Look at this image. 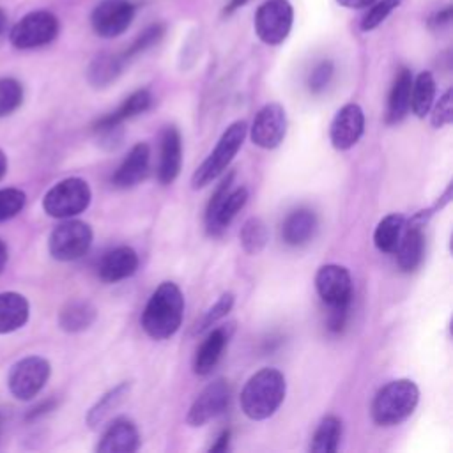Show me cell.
I'll return each instance as SVG.
<instances>
[{
    "label": "cell",
    "mask_w": 453,
    "mask_h": 453,
    "mask_svg": "<svg viewBox=\"0 0 453 453\" xmlns=\"http://www.w3.org/2000/svg\"><path fill=\"white\" fill-rule=\"evenodd\" d=\"M453 120V90L448 88L439 103L434 106V111H432V126L434 127H442V126H448L451 124Z\"/></svg>",
    "instance_id": "38"
},
{
    "label": "cell",
    "mask_w": 453,
    "mask_h": 453,
    "mask_svg": "<svg viewBox=\"0 0 453 453\" xmlns=\"http://www.w3.org/2000/svg\"><path fill=\"white\" fill-rule=\"evenodd\" d=\"M411 88H412V74L409 69L402 67L393 81V87L388 97V110H386L388 124H396L409 113Z\"/></svg>",
    "instance_id": "21"
},
{
    "label": "cell",
    "mask_w": 453,
    "mask_h": 453,
    "mask_svg": "<svg viewBox=\"0 0 453 453\" xmlns=\"http://www.w3.org/2000/svg\"><path fill=\"white\" fill-rule=\"evenodd\" d=\"M403 226H405V218L402 214L393 212V214L384 216L373 232L375 248L384 253H393L400 241Z\"/></svg>",
    "instance_id": "30"
},
{
    "label": "cell",
    "mask_w": 453,
    "mask_h": 453,
    "mask_svg": "<svg viewBox=\"0 0 453 453\" xmlns=\"http://www.w3.org/2000/svg\"><path fill=\"white\" fill-rule=\"evenodd\" d=\"M315 288L329 308L349 306L352 301V280L343 265H322L315 274Z\"/></svg>",
    "instance_id": "14"
},
{
    "label": "cell",
    "mask_w": 453,
    "mask_h": 453,
    "mask_svg": "<svg viewBox=\"0 0 453 453\" xmlns=\"http://www.w3.org/2000/svg\"><path fill=\"white\" fill-rule=\"evenodd\" d=\"M246 136V122L237 120L230 124L221 138L218 140L214 150L203 159V163L195 170L191 177V188L200 189L216 180L232 163L234 156L239 152Z\"/></svg>",
    "instance_id": "4"
},
{
    "label": "cell",
    "mask_w": 453,
    "mask_h": 453,
    "mask_svg": "<svg viewBox=\"0 0 453 453\" xmlns=\"http://www.w3.org/2000/svg\"><path fill=\"white\" fill-rule=\"evenodd\" d=\"M138 269V255L129 246H119L103 255L97 265V274L103 281L115 283L129 278Z\"/></svg>",
    "instance_id": "18"
},
{
    "label": "cell",
    "mask_w": 453,
    "mask_h": 453,
    "mask_svg": "<svg viewBox=\"0 0 453 453\" xmlns=\"http://www.w3.org/2000/svg\"><path fill=\"white\" fill-rule=\"evenodd\" d=\"M333 73H334L333 62H329V60L320 62V64L311 71V74H310V78H308V87H310V90H311L313 94L322 92V90L329 85V81H331V78H333Z\"/></svg>",
    "instance_id": "39"
},
{
    "label": "cell",
    "mask_w": 453,
    "mask_h": 453,
    "mask_svg": "<svg viewBox=\"0 0 453 453\" xmlns=\"http://www.w3.org/2000/svg\"><path fill=\"white\" fill-rule=\"evenodd\" d=\"M336 2L347 9H365V7L372 5L375 0H336Z\"/></svg>",
    "instance_id": "43"
},
{
    "label": "cell",
    "mask_w": 453,
    "mask_h": 453,
    "mask_svg": "<svg viewBox=\"0 0 453 453\" xmlns=\"http://www.w3.org/2000/svg\"><path fill=\"white\" fill-rule=\"evenodd\" d=\"M0 425H2V418H0Z\"/></svg>",
    "instance_id": "48"
},
{
    "label": "cell",
    "mask_w": 453,
    "mask_h": 453,
    "mask_svg": "<svg viewBox=\"0 0 453 453\" xmlns=\"http://www.w3.org/2000/svg\"><path fill=\"white\" fill-rule=\"evenodd\" d=\"M28 319V303L21 294H0V333L19 329Z\"/></svg>",
    "instance_id": "25"
},
{
    "label": "cell",
    "mask_w": 453,
    "mask_h": 453,
    "mask_svg": "<svg viewBox=\"0 0 453 453\" xmlns=\"http://www.w3.org/2000/svg\"><path fill=\"white\" fill-rule=\"evenodd\" d=\"M25 205V193L14 188L0 189V221L11 219Z\"/></svg>",
    "instance_id": "37"
},
{
    "label": "cell",
    "mask_w": 453,
    "mask_h": 453,
    "mask_svg": "<svg viewBox=\"0 0 453 453\" xmlns=\"http://www.w3.org/2000/svg\"><path fill=\"white\" fill-rule=\"evenodd\" d=\"M232 180H234V172H230L216 191L212 193L207 209H205V226L211 235L221 234L232 219L237 216V212L244 207L248 200V189L239 186L232 189Z\"/></svg>",
    "instance_id": "5"
},
{
    "label": "cell",
    "mask_w": 453,
    "mask_h": 453,
    "mask_svg": "<svg viewBox=\"0 0 453 453\" xmlns=\"http://www.w3.org/2000/svg\"><path fill=\"white\" fill-rule=\"evenodd\" d=\"M294 9L288 0H265L255 14V32L269 46L281 44L290 34Z\"/></svg>",
    "instance_id": "7"
},
{
    "label": "cell",
    "mask_w": 453,
    "mask_h": 453,
    "mask_svg": "<svg viewBox=\"0 0 453 453\" xmlns=\"http://www.w3.org/2000/svg\"><path fill=\"white\" fill-rule=\"evenodd\" d=\"M5 170H7V159H5V156H4V152L0 150V179L4 177V173H5Z\"/></svg>",
    "instance_id": "46"
},
{
    "label": "cell",
    "mask_w": 453,
    "mask_h": 453,
    "mask_svg": "<svg viewBox=\"0 0 453 453\" xmlns=\"http://www.w3.org/2000/svg\"><path fill=\"white\" fill-rule=\"evenodd\" d=\"M349 306H331L329 308V315H327V327H329V331L340 333L345 327L347 315H349Z\"/></svg>",
    "instance_id": "40"
},
{
    "label": "cell",
    "mask_w": 453,
    "mask_h": 453,
    "mask_svg": "<svg viewBox=\"0 0 453 453\" xmlns=\"http://www.w3.org/2000/svg\"><path fill=\"white\" fill-rule=\"evenodd\" d=\"M419 400L418 386L409 379L388 382L372 402V418L380 426H391L409 418Z\"/></svg>",
    "instance_id": "3"
},
{
    "label": "cell",
    "mask_w": 453,
    "mask_h": 453,
    "mask_svg": "<svg viewBox=\"0 0 453 453\" xmlns=\"http://www.w3.org/2000/svg\"><path fill=\"white\" fill-rule=\"evenodd\" d=\"M234 306V294L232 292H226L223 294L205 313L203 317L195 324L193 327V333H202L205 329H209L212 324H216L219 319H223Z\"/></svg>",
    "instance_id": "36"
},
{
    "label": "cell",
    "mask_w": 453,
    "mask_h": 453,
    "mask_svg": "<svg viewBox=\"0 0 453 453\" xmlns=\"http://www.w3.org/2000/svg\"><path fill=\"white\" fill-rule=\"evenodd\" d=\"M92 244V230L87 223L71 219L64 221L50 235V253L53 258L69 262L83 257Z\"/></svg>",
    "instance_id": "8"
},
{
    "label": "cell",
    "mask_w": 453,
    "mask_h": 453,
    "mask_svg": "<svg viewBox=\"0 0 453 453\" xmlns=\"http://www.w3.org/2000/svg\"><path fill=\"white\" fill-rule=\"evenodd\" d=\"M184 297L172 281H163L150 296L142 313V327L154 340H166L177 333L182 322Z\"/></svg>",
    "instance_id": "1"
},
{
    "label": "cell",
    "mask_w": 453,
    "mask_h": 453,
    "mask_svg": "<svg viewBox=\"0 0 453 453\" xmlns=\"http://www.w3.org/2000/svg\"><path fill=\"white\" fill-rule=\"evenodd\" d=\"M90 196V188L83 179L69 177L57 182L44 195L42 207L53 218H71L88 207Z\"/></svg>",
    "instance_id": "6"
},
{
    "label": "cell",
    "mask_w": 453,
    "mask_h": 453,
    "mask_svg": "<svg viewBox=\"0 0 453 453\" xmlns=\"http://www.w3.org/2000/svg\"><path fill=\"white\" fill-rule=\"evenodd\" d=\"M246 2H250V0H230L228 5L225 7V14H232L234 11H237L239 7H242Z\"/></svg>",
    "instance_id": "44"
},
{
    "label": "cell",
    "mask_w": 453,
    "mask_h": 453,
    "mask_svg": "<svg viewBox=\"0 0 453 453\" xmlns=\"http://www.w3.org/2000/svg\"><path fill=\"white\" fill-rule=\"evenodd\" d=\"M58 34V19L48 11H34L23 16L11 30V42L19 50L39 48L51 42Z\"/></svg>",
    "instance_id": "9"
},
{
    "label": "cell",
    "mask_w": 453,
    "mask_h": 453,
    "mask_svg": "<svg viewBox=\"0 0 453 453\" xmlns=\"http://www.w3.org/2000/svg\"><path fill=\"white\" fill-rule=\"evenodd\" d=\"M398 5H400V0H379V2H373L372 5H368L370 9L361 18V30L363 32H370V30L377 28Z\"/></svg>",
    "instance_id": "35"
},
{
    "label": "cell",
    "mask_w": 453,
    "mask_h": 453,
    "mask_svg": "<svg viewBox=\"0 0 453 453\" xmlns=\"http://www.w3.org/2000/svg\"><path fill=\"white\" fill-rule=\"evenodd\" d=\"M50 377V363L39 356L18 361L9 373V389L19 400L34 398Z\"/></svg>",
    "instance_id": "10"
},
{
    "label": "cell",
    "mask_w": 453,
    "mask_h": 453,
    "mask_svg": "<svg viewBox=\"0 0 453 453\" xmlns=\"http://www.w3.org/2000/svg\"><path fill=\"white\" fill-rule=\"evenodd\" d=\"M449 21H451V7H444L442 11H437V12L428 19V25H430L432 28H442V27H446Z\"/></svg>",
    "instance_id": "41"
},
{
    "label": "cell",
    "mask_w": 453,
    "mask_h": 453,
    "mask_svg": "<svg viewBox=\"0 0 453 453\" xmlns=\"http://www.w3.org/2000/svg\"><path fill=\"white\" fill-rule=\"evenodd\" d=\"M149 159H150L149 145L143 142L136 143L129 150V154L124 157L120 166L115 170L111 182L117 188H131V186L138 184L149 170Z\"/></svg>",
    "instance_id": "19"
},
{
    "label": "cell",
    "mask_w": 453,
    "mask_h": 453,
    "mask_svg": "<svg viewBox=\"0 0 453 453\" xmlns=\"http://www.w3.org/2000/svg\"><path fill=\"white\" fill-rule=\"evenodd\" d=\"M228 442H230V430H223L219 434V437L216 439V442L209 448L211 453H219V451H226L228 449Z\"/></svg>",
    "instance_id": "42"
},
{
    "label": "cell",
    "mask_w": 453,
    "mask_h": 453,
    "mask_svg": "<svg viewBox=\"0 0 453 453\" xmlns=\"http://www.w3.org/2000/svg\"><path fill=\"white\" fill-rule=\"evenodd\" d=\"M124 64L126 62L122 60L120 55H110V53L97 55L88 65L87 78L94 87H106L117 80Z\"/></svg>",
    "instance_id": "29"
},
{
    "label": "cell",
    "mask_w": 453,
    "mask_h": 453,
    "mask_svg": "<svg viewBox=\"0 0 453 453\" xmlns=\"http://www.w3.org/2000/svg\"><path fill=\"white\" fill-rule=\"evenodd\" d=\"M317 230V216L310 209H297L290 212L281 225V237L288 246H301L308 242Z\"/></svg>",
    "instance_id": "22"
},
{
    "label": "cell",
    "mask_w": 453,
    "mask_h": 453,
    "mask_svg": "<svg viewBox=\"0 0 453 453\" xmlns=\"http://www.w3.org/2000/svg\"><path fill=\"white\" fill-rule=\"evenodd\" d=\"M23 101V88L12 78H0V117L12 113Z\"/></svg>",
    "instance_id": "34"
},
{
    "label": "cell",
    "mask_w": 453,
    "mask_h": 453,
    "mask_svg": "<svg viewBox=\"0 0 453 453\" xmlns=\"http://www.w3.org/2000/svg\"><path fill=\"white\" fill-rule=\"evenodd\" d=\"M365 131V113L359 104L349 103L342 106L329 127V140L336 150L354 147Z\"/></svg>",
    "instance_id": "15"
},
{
    "label": "cell",
    "mask_w": 453,
    "mask_h": 453,
    "mask_svg": "<svg viewBox=\"0 0 453 453\" xmlns=\"http://www.w3.org/2000/svg\"><path fill=\"white\" fill-rule=\"evenodd\" d=\"M230 338V327L221 326L212 329L205 340L196 349L195 359H193V370L198 375H207L212 372V368L218 365L226 343Z\"/></svg>",
    "instance_id": "20"
},
{
    "label": "cell",
    "mask_w": 453,
    "mask_h": 453,
    "mask_svg": "<svg viewBox=\"0 0 453 453\" xmlns=\"http://www.w3.org/2000/svg\"><path fill=\"white\" fill-rule=\"evenodd\" d=\"M138 446L140 434L136 425L127 418H119L104 430L96 449L99 453H133Z\"/></svg>",
    "instance_id": "17"
},
{
    "label": "cell",
    "mask_w": 453,
    "mask_h": 453,
    "mask_svg": "<svg viewBox=\"0 0 453 453\" xmlns=\"http://www.w3.org/2000/svg\"><path fill=\"white\" fill-rule=\"evenodd\" d=\"M96 315L97 311L88 301H71L62 308L58 324L67 333H78L90 327L96 320Z\"/></svg>",
    "instance_id": "26"
},
{
    "label": "cell",
    "mask_w": 453,
    "mask_h": 453,
    "mask_svg": "<svg viewBox=\"0 0 453 453\" xmlns=\"http://www.w3.org/2000/svg\"><path fill=\"white\" fill-rule=\"evenodd\" d=\"M5 25H7V16H5V12L0 9V35H2V32L5 30Z\"/></svg>",
    "instance_id": "47"
},
{
    "label": "cell",
    "mask_w": 453,
    "mask_h": 453,
    "mask_svg": "<svg viewBox=\"0 0 453 453\" xmlns=\"http://www.w3.org/2000/svg\"><path fill=\"white\" fill-rule=\"evenodd\" d=\"M287 133V117L285 110L278 103H269L258 110L253 119L250 138L255 145L262 149L278 147Z\"/></svg>",
    "instance_id": "13"
},
{
    "label": "cell",
    "mask_w": 453,
    "mask_h": 453,
    "mask_svg": "<svg viewBox=\"0 0 453 453\" xmlns=\"http://www.w3.org/2000/svg\"><path fill=\"white\" fill-rule=\"evenodd\" d=\"M150 104H152L150 92L147 88H140V90L133 92L127 99H124V103L115 111L99 119L94 126V131L103 129V127H110V126H119L124 120H127V119H131L138 113H143L145 110L150 108Z\"/></svg>",
    "instance_id": "24"
},
{
    "label": "cell",
    "mask_w": 453,
    "mask_h": 453,
    "mask_svg": "<svg viewBox=\"0 0 453 453\" xmlns=\"http://www.w3.org/2000/svg\"><path fill=\"white\" fill-rule=\"evenodd\" d=\"M435 99V80L432 73L423 71L412 80L411 88V110L416 117L423 119L434 106Z\"/></svg>",
    "instance_id": "27"
},
{
    "label": "cell",
    "mask_w": 453,
    "mask_h": 453,
    "mask_svg": "<svg viewBox=\"0 0 453 453\" xmlns=\"http://www.w3.org/2000/svg\"><path fill=\"white\" fill-rule=\"evenodd\" d=\"M396 251V262L402 271L412 273L423 260L425 251V237L421 232V226L409 225L403 235H400V241L395 248Z\"/></svg>",
    "instance_id": "23"
},
{
    "label": "cell",
    "mask_w": 453,
    "mask_h": 453,
    "mask_svg": "<svg viewBox=\"0 0 453 453\" xmlns=\"http://www.w3.org/2000/svg\"><path fill=\"white\" fill-rule=\"evenodd\" d=\"M5 262H7V248H5V244L0 241V271L4 269Z\"/></svg>",
    "instance_id": "45"
},
{
    "label": "cell",
    "mask_w": 453,
    "mask_h": 453,
    "mask_svg": "<svg viewBox=\"0 0 453 453\" xmlns=\"http://www.w3.org/2000/svg\"><path fill=\"white\" fill-rule=\"evenodd\" d=\"M230 400V386L225 379L209 382L191 403L186 421L189 426H203L207 421L219 416Z\"/></svg>",
    "instance_id": "12"
},
{
    "label": "cell",
    "mask_w": 453,
    "mask_h": 453,
    "mask_svg": "<svg viewBox=\"0 0 453 453\" xmlns=\"http://www.w3.org/2000/svg\"><path fill=\"white\" fill-rule=\"evenodd\" d=\"M134 5L129 0H101L92 14L90 25L99 37H117L131 25Z\"/></svg>",
    "instance_id": "11"
},
{
    "label": "cell",
    "mask_w": 453,
    "mask_h": 453,
    "mask_svg": "<svg viewBox=\"0 0 453 453\" xmlns=\"http://www.w3.org/2000/svg\"><path fill=\"white\" fill-rule=\"evenodd\" d=\"M129 389H131V382L126 380V382H120V384H117L115 388H111L108 393H104V395L96 402V405L88 411V414H87V423H88V426H90V428L99 426V425L124 402V398L127 396Z\"/></svg>",
    "instance_id": "28"
},
{
    "label": "cell",
    "mask_w": 453,
    "mask_h": 453,
    "mask_svg": "<svg viewBox=\"0 0 453 453\" xmlns=\"http://www.w3.org/2000/svg\"><path fill=\"white\" fill-rule=\"evenodd\" d=\"M285 377L276 368H262L253 373L241 391V409L255 421L271 418L285 398Z\"/></svg>",
    "instance_id": "2"
},
{
    "label": "cell",
    "mask_w": 453,
    "mask_h": 453,
    "mask_svg": "<svg viewBox=\"0 0 453 453\" xmlns=\"http://www.w3.org/2000/svg\"><path fill=\"white\" fill-rule=\"evenodd\" d=\"M163 35H165V25H163V23H154V25L147 27V28L131 42V46H129L124 53H120L122 60L127 62V60H131L133 57L143 53V51L149 50L150 46L157 44Z\"/></svg>",
    "instance_id": "33"
},
{
    "label": "cell",
    "mask_w": 453,
    "mask_h": 453,
    "mask_svg": "<svg viewBox=\"0 0 453 453\" xmlns=\"http://www.w3.org/2000/svg\"><path fill=\"white\" fill-rule=\"evenodd\" d=\"M182 166V140L175 126H166L161 134V150L157 179L161 184H172Z\"/></svg>",
    "instance_id": "16"
},
{
    "label": "cell",
    "mask_w": 453,
    "mask_h": 453,
    "mask_svg": "<svg viewBox=\"0 0 453 453\" xmlns=\"http://www.w3.org/2000/svg\"><path fill=\"white\" fill-rule=\"evenodd\" d=\"M342 439V421L336 416H326L310 442V451L313 453H334Z\"/></svg>",
    "instance_id": "31"
},
{
    "label": "cell",
    "mask_w": 453,
    "mask_h": 453,
    "mask_svg": "<svg viewBox=\"0 0 453 453\" xmlns=\"http://www.w3.org/2000/svg\"><path fill=\"white\" fill-rule=\"evenodd\" d=\"M239 239H241L242 250L248 255H258L269 241V232L265 223L257 216L248 218L239 232Z\"/></svg>",
    "instance_id": "32"
}]
</instances>
